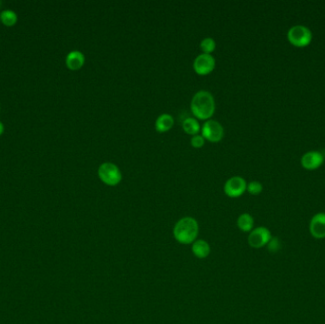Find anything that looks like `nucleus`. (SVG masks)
I'll return each instance as SVG.
<instances>
[{
    "label": "nucleus",
    "instance_id": "nucleus-7",
    "mask_svg": "<svg viewBox=\"0 0 325 324\" xmlns=\"http://www.w3.org/2000/svg\"><path fill=\"white\" fill-rule=\"evenodd\" d=\"M247 182L241 176H233L229 178L224 186V191L226 196L239 198L246 191Z\"/></svg>",
    "mask_w": 325,
    "mask_h": 324
},
{
    "label": "nucleus",
    "instance_id": "nucleus-20",
    "mask_svg": "<svg viewBox=\"0 0 325 324\" xmlns=\"http://www.w3.org/2000/svg\"><path fill=\"white\" fill-rule=\"evenodd\" d=\"M204 138L203 136L200 135V134H197V135L192 136L191 139H190V144L193 148L195 149H201L203 148V145H204Z\"/></svg>",
    "mask_w": 325,
    "mask_h": 324
},
{
    "label": "nucleus",
    "instance_id": "nucleus-18",
    "mask_svg": "<svg viewBox=\"0 0 325 324\" xmlns=\"http://www.w3.org/2000/svg\"><path fill=\"white\" fill-rule=\"evenodd\" d=\"M264 187L259 181H251L250 182L247 183V188L246 191L251 194V195H259L263 192Z\"/></svg>",
    "mask_w": 325,
    "mask_h": 324
},
{
    "label": "nucleus",
    "instance_id": "nucleus-17",
    "mask_svg": "<svg viewBox=\"0 0 325 324\" xmlns=\"http://www.w3.org/2000/svg\"><path fill=\"white\" fill-rule=\"evenodd\" d=\"M200 49L203 54H211L216 49V42L211 37H205L200 43Z\"/></svg>",
    "mask_w": 325,
    "mask_h": 324
},
{
    "label": "nucleus",
    "instance_id": "nucleus-12",
    "mask_svg": "<svg viewBox=\"0 0 325 324\" xmlns=\"http://www.w3.org/2000/svg\"><path fill=\"white\" fill-rule=\"evenodd\" d=\"M174 125V118L169 113H163L157 117L155 121L156 130L160 133L170 131Z\"/></svg>",
    "mask_w": 325,
    "mask_h": 324
},
{
    "label": "nucleus",
    "instance_id": "nucleus-2",
    "mask_svg": "<svg viewBox=\"0 0 325 324\" xmlns=\"http://www.w3.org/2000/svg\"><path fill=\"white\" fill-rule=\"evenodd\" d=\"M199 235V223L192 217H183L174 225L173 236L178 243L192 244Z\"/></svg>",
    "mask_w": 325,
    "mask_h": 324
},
{
    "label": "nucleus",
    "instance_id": "nucleus-3",
    "mask_svg": "<svg viewBox=\"0 0 325 324\" xmlns=\"http://www.w3.org/2000/svg\"><path fill=\"white\" fill-rule=\"evenodd\" d=\"M98 177L108 187H115L122 181V172L113 163H103L98 168Z\"/></svg>",
    "mask_w": 325,
    "mask_h": 324
},
{
    "label": "nucleus",
    "instance_id": "nucleus-9",
    "mask_svg": "<svg viewBox=\"0 0 325 324\" xmlns=\"http://www.w3.org/2000/svg\"><path fill=\"white\" fill-rule=\"evenodd\" d=\"M324 157L321 152L317 150L307 151L300 158V165L306 170H316L322 166Z\"/></svg>",
    "mask_w": 325,
    "mask_h": 324
},
{
    "label": "nucleus",
    "instance_id": "nucleus-1",
    "mask_svg": "<svg viewBox=\"0 0 325 324\" xmlns=\"http://www.w3.org/2000/svg\"><path fill=\"white\" fill-rule=\"evenodd\" d=\"M215 100L207 90H199L193 95L190 102V109L199 120L207 121L215 112Z\"/></svg>",
    "mask_w": 325,
    "mask_h": 324
},
{
    "label": "nucleus",
    "instance_id": "nucleus-13",
    "mask_svg": "<svg viewBox=\"0 0 325 324\" xmlns=\"http://www.w3.org/2000/svg\"><path fill=\"white\" fill-rule=\"evenodd\" d=\"M191 250L194 256L199 259H205L210 256V243L204 240H196L194 243H192Z\"/></svg>",
    "mask_w": 325,
    "mask_h": 324
},
{
    "label": "nucleus",
    "instance_id": "nucleus-6",
    "mask_svg": "<svg viewBox=\"0 0 325 324\" xmlns=\"http://www.w3.org/2000/svg\"><path fill=\"white\" fill-rule=\"evenodd\" d=\"M272 238L270 230L264 226H259L251 231L248 235V244L252 248L260 249L267 245Z\"/></svg>",
    "mask_w": 325,
    "mask_h": 324
},
{
    "label": "nucleus",
    "instance_id": "nucleus-10",
    "mask_svg": "<svg viewBox=\"0 0 325 324\" xmlns=\"http://www.w3.org/2000/svg\"><path fill=\"white\" fill-rule=\"evenodd\" d=\"M309 232L313 238L321 240L325 238V213L319 212L312 217L309 223Z\"/></svg>",
    "mask_w": 325,
    "mask_h": 324
},
{
    "label": "nucleus",
    "instance_id": "nucleus-11",
    "mask_svg": "<svg viewBox=\"0 0 325 324\" xmlns=\"http://www.w3.org/2000/svg\"><path fill=\"white\" fill-rule=\"evenodd\" d=\"M85 64V55L80 51H72L66 57V65L71 71H78Z\"/></svg>",
    "mask_w": 325,
    "mask_h": 324
},
{
    "label": "nucleus",
    "instance_id": "nucleus-19",
    "mask_svg": "<svg viewBox=\"0 0 325 324\" xmlns=\"http://www.w3.org/2000/svg\"><path fill=\"white\" fill-rule=\"evenodd\" d=\"M267 249L271 253H276L281 249V241L276 237H272L269 243H267Z\"/></svg>",
    "mask_w": 325,
    "mask_h": 324
},
{
    "label": "nucleus",
    "instance_id": "nucleus-21",
    "mask_svg": "<svg viewBox=\"0 0 325 324\" xmlns=\"http://www.w3.org/2000/svg\"><path fill=\"white\" fill-rule=\"evenodd\" d=\"M3 131H4V126H3V124L0 122V135L3 133Z\"/></svg>",
    "mask_w": 325,
    "mask_h": 324
},
{
    "label": "nucleus",
    "instance_id": "nucleus-14",
    "mask_svg": "<svg viewBox=\"0 0 325 324\" xmlns=\"http://www.w3.org/2000/svg\"><path fill=\"white\" fill-rule=\"evenodd\" d=\"M183 131L189 135H197L201 131V125L199 121L193 117H188L183 122Z\"/></svg>",
    "mask_w": 325,
    "mask_h": 324
},
{
    "label": "nucleus",
    "instance_id": "nucleus-16",
    "mask_svg": "<svg viewBox=\"0 0 325 324\" xmlns=\"http://www.w3.org/2000/svg\"><path fill=\"white\" fill-rule=\"evenodd\" d=\"M0 20L6 26H13L17 22V15L12 10H4L0 14Z\"/></svg>",
    "mask_w": 325,
    "mask_h": 324
},
{
    "label": "nucleus",
    "instance_id": "nucleus-8",
    "mask_svg": "<svg viewBox=\"0 0 325 324\" xmlns=\"http://www.w3.org/2000/svg\"><path fill=\"white\" fill-rule=\"evenodd\" d=\"M216 66V60L211 54H199L193 61V68L197 75H207L211 74Z\"/></svg>",
    "mask_w": 325,
    "mask_h": 324
},
{
    "label": "nucleus",
    "instance_id": "nucleus-4",
    "mask_svg": "<svg viewBox=\"0 0 325 324\" xmlns=\"http://www.w3.org/2000/svg\"><path fill=\"white\" fill-rule=\"evenodd\" d=\"M313 34L311 30L304 25H295L288 30L287 39L293 46L305 48L311 43Z\"/></svg>",
    "mask_w": 325,
    "mask_h": 324
},
{
    "label": "nucleus",
    "instance_id": "nucleus-15",
    "mask_svg": "<svg viewBox=\"0 0 325 324\" xmlns=\"http://www.w3.org/2000/svg\"><path fill=\"white\" fill-rule=\"evenodd\" d=\"M237 225L239 229L243 232H249L254 229V219L248 213H243L240 215L237 220Z\"/></svg>",
    "mask_w": 325,
    "mask_h": 324
},
{
    "label": "nucleus",
    "instance_id": "nucleus-5",
    "mask_svg": "<svg viewBox=\"0 0 325 324\" xmlns=\"http://www.w3.org/2000/svg\"><path fill=\"white\" fill-rule=\"evenodd\" d=\"M202 134L204 140L211 143H218L224 138V127L216 120H207L204 122L201 128Z\"/></svg>",
    "mask_w": 325,
    "mask_h": 324
}]
</instances>
